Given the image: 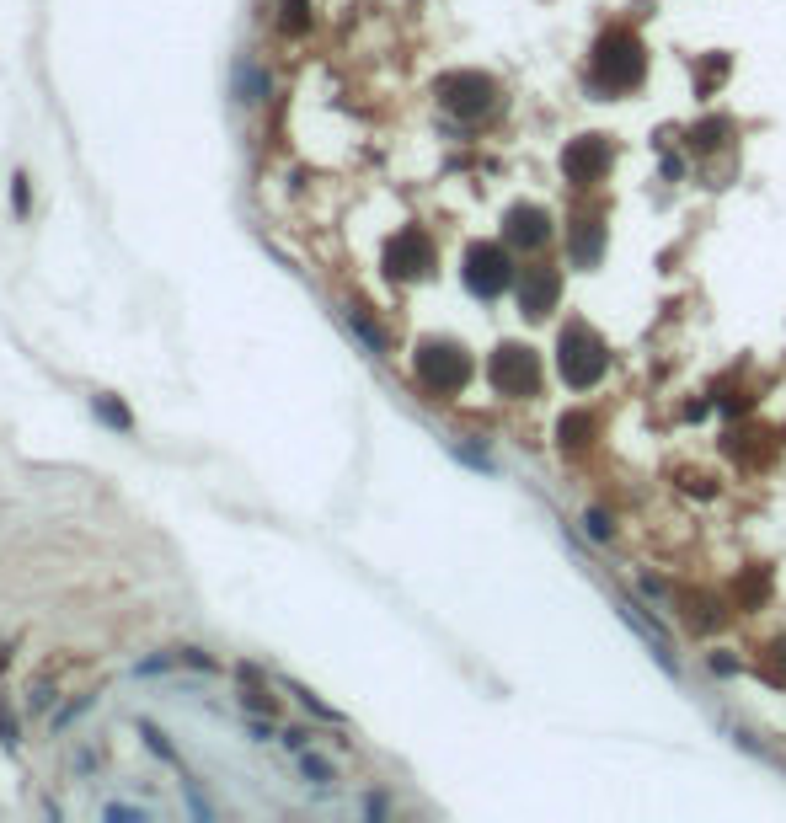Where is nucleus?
<instances>
[{
  "label": "nucleus",
  "mask_w": 786,
  "mask_h": 823,
  "mask_svg": "<svg viewBox=\"0 0 786 823\" xmlns=\"http://www.w3.org/2000/svg\"><path fill=\"white\" fill-rule=\"evenodd\" d=\"M284 27H289V33H300V27H305V0H284Z\"/></svg>",
  "instance_id": "22"
},
{
  "label": "nucleus",
  "mask_w": 786,
  "mask_h": 823,
  "mask_svg": "<svg viewBox=\"0 0 786 823\" xmlns=\"http://www.w3.org/2000/svg\"><path fill=\"white\" fill-rule=\"evenodd\" d=\"M722 134H728V118H712V123H701V129H690V145H696V150H717Z\"/></svg>",
  "instance_id": "17"
},
{
  "label": "nucleus",
  "mask_w": 786,
  "mask_h": 823,
  "mask_svg": "<svg viewBox=\"0 0 786 823\" xmlns=\"http://www.w3.org/2000/svg\"><path fill=\"white\" fill-rule=\"evenodd\" d=\"M439 107H444V113H455L460 123H476V118H487L492 107H498V86H492L487 75H476V70L444 75V81H439Z\"/></svg>",
  "instance_id": "4"
},
{
  "label": "nucleus",
  "mask_w": 786,
  "mask_h": 823,
  "mask_svg": "<svg viewBox=\"0 0 786 823\" xmlns=\"http://www.w3.org/2000/svg\"><path fill=\"white\" fill-rule=\"evenodd\" d=\"M27 182H33L27 172H17V177H11V209H17V214H27Z\"/></svg>",
  "instance_id": "21"
},
{
  "label": "nucleus",
  "mask_w": 786,
  "mask_h": 823,
  "mask_svg": "<svg viewBox=\"0 0 786 823\" xmlns=\"http://www.w3.org/2000/svg\"><path fill=\"white\" fill-rule=\"evenodd\" d=\"M91 412H97L107 428H134L129 407H123V401H113V396H91Z\"/></svg>",
  "instance_id": "15"
},
{
  "label": "nucleus",
  "mask_w": 786,
  "mask_h": 823,
  "mask_svg": "<svg viewBox=\"0 0 786 823\" xmlns=\"http://www.w3.org/2000/svg\"><path fill=\"white\" fill-rule=\"evenodd\" d=\"M610 139L605 134H583V139H567V150H562V172L573 188H594L599 177L610 172Z\"/></svg>",
  "instance_id": "7"
},
{
  "label": "nucleus",
  "mask_w": 786,
  "mask_h": 823,
  "mask_svg": "<svg viewBox=\"0 0 786 823\" xmlns=\"http://www.w3.org/2000/svg\"><path fill=\"white\" fill-rule=\"evenodd\" d=\"M589 535L594 540H610V514H605V508H594V514H589Z\"/></svg>",
  "instance_id": "23"
},
{
  "label": "nucleus",
  "mask_w": 786,
  "mask_h": 823,
  "mask_svg": "<svg viewBox=\"0 0 786 823\" xmlns=\"http://www.w3.org/2000/svg\"><path fill=\"white\" fill-rule=\"evenodd\" d=\"M348 326H353V332L364 337V348H369V353H385V337H380V326L369 321V316H364L359 305H348Z\"/></svg>",
  "instance_id": "16"
},
{
  "label": "nucleus",
  "mask_w": 786,
  "mask_h": 823,
  "mask_svg": "<svg viewBox=\"0 0 786 823\" xmlns=\"http://www.w3.org/2000/svg\"><path fill=\"white\" fill-rule=\"evenodd\" d=\"M599 252H605V225H599L594 214H589V220H573V225H567V257H573L578 268H594Z\"/></svg>",
  "instance_id": "11"
},
{
  "label": "nucleus",
  "mask_w": 786,
  "mask_h": 823,
  "mask_svg": "<svg viewBox=\"0 0 786 823\" xmlns=\"http://www.w3.org/2000/svg\"><path fill=\"white\" fill-rule=\"evenodd\" d=\"M557 369H562V380L573 385V391H589V385L605 380L610 353L594 337V326H583V321L562 326V337H557Z\"/></svg>",
  "instance_id": "2"
},
{
  "label": "nucleus",
  "mask_w": 786,
  "mask_h": 823,
  "mask_svg": "<svg viewBox=\"0 0 786 823\" xmlns=\"http://www.w3.org/2000/svg\"><path fill=\"white\" fill-rule=\"evenodd\" d=\"M562 294V273L557 268H524L519 278V310L524 316H551Z\"/></svg>",
  "instance_id": "9"
},
{
  "label": "nucleus",
  "mask_w": 786,
  "mask_h": 823,
  "mask_svg": "<svg viewBox=\"0 0 786 823\" xmlns=\"http://www.w3.org/2000/svg\"><path fill=\"white\" fill-rule=\"evenodd\" d=\"M765 652H770V658H765V674H770V679H786V642H770Z\"/></svg>",
  "instance_id": "20"
},
{
  "label": "nucleus",
  "mask_w": 786,
  "mask_h": 823,
  "mask_svg": "<svg viewBox=\"0 0 786 823\" xmlns=\"http://www.w3.org/2000/svg\"><path fill=\"white\" fill-rule=\"evenodd\" d=\"M589 439H594V417L589 412H567L562 423H557V444L562 449H583Z\"/></svg>",
  "instance_id": "12"
},
{
  "label": "nucleus",
  "mask_w": 786,
  "mask_h": 823,
  "mask_svg": "<svg viewBox=\"0 0 786 823\" xmlns=\"http://www.w3.org/2000/svg\"><path fill=\"white\" fill-rule=\"evenodd\" d=\"M0 738L17 743V722H11V711H0Z\"/></svg>",
  "instance_id": "24"
},
{
  "label": "nucleus",
  "mask_w": 786,
  "mask_h": 823,
  "mask_svg": "<svg viewBox=\"0 0 786 823\" xmlns=\"http://www.w3.org/2000/svg\"><path fill=\"white\" fill-rule=\"evenodd\" d=\"M503 236H508V246H519V252H541V246L551 241V220H546V209H535V204H514V209H508V220H503Z\"/></svg>",
  "instance_id": "8"
},
{
  "label": "nucleus",
  "mask_w": 786,
  "mask_h": 823,
  "mask_svg": "<svg viewBox=\"0 0 786 823\" xmlns=\"http://www.w3.org/2000/svg\"><path fill=\"white\" fill-rule=\"evenodd\" d=\"M140 733H145V743H150V754H161V759H166V765H172V770H177V781H193V770H188V765H182V754L172 749V743H166V733H161V727H150V722H140Z\"/></svg>",
  "instance_id": "13"
},
{
  "label": "nucleus",
  "mask_w": 786,
  "mask_h": 823,
  "mask_svg": "<svg viewBox=\"0 0 786 823\" xmlns=\"http://www.w3.org/2000/svg\"><path fill=\"white\" fill-rule=\"evenodd\" d=\"M385 262H391L396 278H423L434 268V246H428L423 230H402V236L391 241V252H385Z\"/></svg>",
  "instance_id": "10"
},
{
  "label": "nucleus",
  "mask_w": 786,
  "mask_h": 823,
  "mask_svg": "<svg viewBox=\"0 0 786 823\" xmlns=\"http://www.w3.org/2000/svg\"><path fill=\"white\" fill-rule=\"evenodd\" d=\"M514 284V268H508V252L492 241H476L466 252V289L482 294V300H498V294Z\"/></svg>",
  "instance_id": "6"
},
{
  "label": "nucleus",
  "mask_w": 786,
  "mask_h": 823,
  "mask_svg": "<svg viewBox=\"0 0 786 823\" xmlns=\"http://www.w3.org/2000/svg\"><path fill=\"white\" fill-rule=\"evenodd\" d=\"M295 770L305 775V781H316V786H332L337 781V770L321 754H311V749H295Z\"/></svg>",
  "instance_id": "14"
},
{
  "label": "nucleus",
  "mask_w": 786,
  "mask_h": 823,
  "mask_svg": "<svg viewBox=\"0 0 786 823\" xmlns=\"http://www.w3.org/2000/svg\"><path fill=\"white\" fill-rule=\"evenodd\" d=\"M722 75H728V59L712 54V59H706V70H701V81H696V86H701V91H712V86L722 81Z\"/></svg>",
  "instance_id": "19"
},
{
  "label": "nucleus",
  "mask_w": 786,
  "mask_h": 823,
  "mask_svg": "<svg viewBox=\"0 0 786 823\" xmlns=\"http://www.w3.org/2000/svg\"><path fill=\"white\" fill-rule=\"evenodd\" d=\"M289 695H295V701H300L305 711H311V717H321V722H343V717H337L332 706H321V701H316V695L305 690V685H295V679H289Z\"/></svg>",
  "instance_id": "18"
},
{
  "label": "nucleus",
  "mask_w": 786,
  "mask_h": 823,
  "mask_svg": "<svg viewBox=\"0 0 786 823\" xmlns=\"http://www.w3.org/2000/svg\"><path fill=\"white\" fill-rule=\"evenodd\" d=\"M418 380L434 396H455L471 385V353L455 343H423L418 348Z\"/></svg>",
  "instance_id": "3"
},
{
  "label": "nucleus",
  "mask_w": 786,
  "mask_h": 823,
  "mask_svg": "<svg viewBox=\"0 0 786 823\" xmlns=\"http://www.w3.org/2000/svg\"><path fill=\"white\" fill-rule=\"evenodd\" d=\"M487 380L498 396H535L541 391V359L519 343H503L498 353L487 359Z\"/></svg>",
  "instance_id": "5"
},
{
  "label": "nucleus",
  "mask_w": 786,
  "mask_h": 823,
  "mask_svg": "<svg viewBox=\"0 0 786 823\" xmlns=\"http://www.w3.org/2000/svg\"><path fill=\"white\" fill-rule=\"evenodd\" d=\"M647 75V49L642 38L631 33V27H610V33H599L594 43V59H589V81L594 91H637Z\"/></svg>",
  "instance_id": "1"
}]
</instances>
